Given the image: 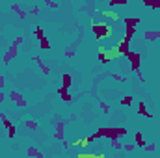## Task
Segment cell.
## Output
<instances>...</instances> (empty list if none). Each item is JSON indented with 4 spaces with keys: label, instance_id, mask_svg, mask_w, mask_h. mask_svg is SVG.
I'll use <instances>...</instances> for the list:
<instances>
[{
    "label": "cell",
    "instance_id": "obj_1",
    "mask_svg": "<svg viewBox=\"0 0 160 158\" xmlns=\"http://www.w3.org/2000/svg\"><path fill=\"white\" fill-rule=\"evenodd\" d=\"M89 22H91V30H93L95 39L101 41V39H106V37H112L114 28L110 24H106V22H95V19H91Z\"/></svg>",
    "mask_w": 160,
    "mask_h": 158
},
{
    "label": "cell",
    "instance_id": "obj_2",
    "mask_svg": "<svg viewBox=\"0 0 160 158\" xmlns=\"http://www.w3.org/2000/svg\"><path fill=\"white\" fill-rule=\"evenodd\" d=\"M23 43V35H19V37H15V41L11 43V47L8 48V52H6V54L2 56V62L8 65L13 58H17V52H19V45Z\"/></svg>",
    "mask_w": 160,
    "mask_h": 158
},
{
    "label": "cell",
    "instance_id": "obj_3",
    "mask_svg": "<svg viewBox=\"0 0 160 158\" xmlns=\"http://www.w3.org/2000/svg\"><path fill=\"white\" fill-rule=\"evenodd\" d=\"M129 45H130V39L123 37V39H121V41L117 43V47H116V50H114V54H116V56H127L129 52H130Z\"/></svg>",
    "mask_w": 160,
    "mask_h": 158
},
{
    "label": "cell",
    "instance_id": "obj_4",
    "mask_svg": "<svg viewBox=\"0 0 160 158\" xmlns=\"http://www.w3.org/2000/svg\"><path fill=\"white\" fill-rule=\"evenodd\" d=\"M125 58L130 62V71L138 73V71H140V62H142V56L138 54V52H129V54H127Z\"/></svg>",
    "mask_w": 160,
    "mask_h": 158
},
{
    "label": "cell",
    "instance_id": "obj_5",
    "mask_svg": "<svg viewBox=\"0 0 160 158\" xmlns=\"http://www.w3.org/2000/svg\"><path fill=\"white\" fill-rule=\"evenodd\" d=\"M123 136H127V128L125 127H110V136H108L110 141H116V140H119Z\"/></svg>",
    "mask_w": 160,
    "mask_h": 158
},
{
    "label": "cell",
    "instance_id": "obj_6",
    "mask_svg": "<svg viewBox=\"0 0 160 158\" xmlns=\"http://www.w3.org/2000/svg\"><path fill=\"white\" fill-rule=\"evenodd\" d=\"M112 56H114V52H112V50H106L104 47H99V62H101L102 65L108 63Z\"/></svg>",
    "mask_w": 160,
    "mask_h": 158
},
{
    "label": "cell",
    "instance_id": "obj_7",
    "mask_svg": "<svg viewBox=\"0 0 160 158\" xmlns=\"http://www.w3.org/2000/svg\"><path fill=\"white\" fill-rule=\"evenodd\" d=\"M64 128H65V121H64V119H58V121H56V134H54V138H56V140H60V141H64V140H65Z\"/></svg>",
    "mask_w": 160,
    "mask_h": 158
},
{
    "label": "cell",
    "instance_id": "obj_8",
    "mask_svg": "<svg viewBox=\"0 0 160 158\" xmlns=\"http://www.w3.org/2000/svg\"><path fill=\"white\" fill-rule=\"evenodd\" d=\"M32 60H35V63L39 65V69H41V73H43V75H50V69H48V65H45V62H43V58H41V56H34Z\"/></svg>",
    "mask_w": 160,
    "mask_h": 158
},
{
    "label": "cell",
    "instance_id": "obj_9",
    "mask_svg": "<svg viewBox=\"0 0 160 158\" xmlns=\"http://www.w3.org/2000/svg\"><path fill=\"white\" fill-rule=\"evenodd\" d=\"M160 37V30H147V32H143V39L145 41H154V39H158Z\"/></svg>",
    "mask_w": 160,
    "mask_h": 158
},
{
    "label": "cell",
    "instance_id": "obj_10",
    "mask_svg": "<svg viewBox=\"0 0 160 158\" xmlns=\"http://www.w3.org/2000/svg\"><path fill=\"white\" fill-rule=\"evenodd\" d=\"M138 115H143V117H147V119H153V114L147 112V104L142 102V100H140V106H138Z\"/></svg>",
    "mask_w": 160,
    "mask_h": 158
},
{
    "label": "cell",
    "instance_id": "obj_11",
    "mask_svg": "<svg viewBox=\"0 0 160 158\" xmlns=\"http://www.w3.org/2000/svg\"><path fill=\"white\" fill-rule=\"evenodd\" d=\"M71 86H73V76L71 75H62V87L69 91Z\"/></svg>",
    "mask_w": 160,
    "mask_h": 158
},
{
    "label": "cell",
    "instance_id": "obj_12",
    "mask_svg": "<svg viewBox=\"0 0 160 158\" xmlns=\"http://www.w3.org/2000/svg\"><path fill=\"white\" fill-rule=\"evenodd\" d=\"M58 95L62 97V100H64V102H67V104H71V102H73V97L69 95V91H67V89L60 87V89H58Z\"/></svg>",
    "mask_w": 160,
    "mask_h": 158
},
{
    "label": "cell",
    "instance_id": "obj_13",
    "mask_svg": "<svg viewBox=\"0 0 160 158\" xmlns=\"http://www.w3.org/2000/svg\"><path fill=\"white\" fill-rule=\"evenodd\" d=\"M106 19H112V21H119V13H116V11H112V10H102L101 11Z\"/></svg>",
    "mask_w": 160,
    "mask_h": 158
},
{
    "label": "cell",
    "instance_id": "obj_14",
    "mask_svg": "<svg viewBox=\"0 0 160 158\" xmlns=\"http://www.w3.org/2000/svg\"><path fill=\"white\" fill-rule=\"evenodd\" d=\"M11 11H15V13H17V15L21 17V19H24V17L28 15V13H26V11H24V10H23V8L19 6V4H11Z\"/></svg>",
    "mask_w": 160,
    "mask_h": 158
},
{
    "label": "cell",
    "instance_id": "obj_15",
    "mask_svg": "<svg viewBox=\"0 0 160 158\" xmlns=\"http://www.w3.org/2000/svg\"><path fill=\"white\" fill-rule=\"evenodd\" d=\"M138 24H140V17H134V19L132 17H125V26H134L136 28Z\"/></svg>",
    "mask_w": 160,
    "mask_h": 158
},
{
    "label": "cell",
    "instance_id": "obj_16",
    "mask_svg": "<svg viewBox=\"0 0 160 158\" xmlns=\"http://www.w3.org/2000/svg\"><path fill=\"white\" fill-rule=\"evenodd\" d=\"M134 145H138L140 149L145 147V140H143V136H142L140 132H136V136H134Z\"/></svg>",
    "mask_w": 160,
    "mask_h": 158
},
{
    "label": "cell",
    "instance_id": "obj_17",
    "mask_svg": "<svg viewBox=\"0 0 160 158\" xmlns=\"http://www.w3.org/2000/svg\"><path fill=\"white\" fill-rule=\"evenodd\" d=\"M0 121H2V127H4V128H11V127H13V123L6 117V114H0Z\"/></svg>",
    "mask_w": 160,
    "mask_h": 158
},
{
    "label": "cell",
    "instance_id": "obj_18",
    "mask_svg": "<svg viewBox=\"0 0 160 158\" xmlns=\"http://www.w3.org/2000/svg\"><path fill=\"white\" fill-rule=\"evenodd\" d=\"M134 34H136V28L134 26H125V37L127 39H132Z\"/></svg>",
    "mask_w": 160,
    "mask_h": 158
},
{
    "label": "cell",
    "instance_id": "obj_19",
    "mask_svg": "<svg viewBox=\"0 0 160 158\" xmlns=\"http://www.w3.org/2000/svg\"><path fill=\"white\" fill-rule=\"evenodd\" d=\"M10 99H11L13 102H19V100L23 99V95H21L19 91H15V89H11V91H10Z\"/></svg>",
    "mask_w": 160,
    "mask_h": 158
},
{
    "label": "cell",
    "instance_id": "obj_20",
    "mask_svg": "<svg viewBox=\"0 0 160 158\" xmlns=\"http://www.w3.org/2000/svg\"><path fill=\"white\" fill-rule=\"evenodd\" d=\"M34 37H35V39H39V41L45 37V34H43V28H41V26H35V30H34Z\"/></svg>",
    "mask_w": 160,
    "mask_h": 158
},
{
    "label": "cell",
    "instance_id": "obj_21",
    "mask_svg": "<svg viewBox=\"0 0 160 158\" xmlns=\"http://www.w3.org/2000/svg\"><path fill=\"white\" fill-rule=\"evenodd\" d=\"M39 48H41V50H48V48H50V41H48L47 37H43V39L39 41Z\"/></svg>",
    "mask_w": 160,
    "mask_h": 158
},
{
    "label": "cell",
    "instance_id": "obj_22",
    "mask_svg": "<svg viewBox=\"0 0 160 158\" xmlns=\"http://www.w3.org/2000/svg\"><path fill=\"white\" fill-rule=\"evenodd\" d=\"M129 2L127 0H110V8H116V6H127Z\"/></svg>",
    "mask_w": 160,
    "mask_h": 158
},
{
    "label": "cell",
    "instance_id": "obj_23",
    "mask_svg": "<svg viewBox=\"0 0 160 158\" xmlns=\"http://www.w3.org/2000/svg\"><path fill=\"white\" fill-rule=\"evenodd\" d=\"M93 140H95V138H93V134H91L89 138H84V140H82V143H80V147H82V149H86V147H88V145H89Z\"/></svg>",
    "mask_w": 160,
    "mask_h": 158
},
{
    "label": "cell",
    "instance_id": "obj_24",
    "mask_svg": "<svg viewBox=\"0 0 160 158\" xmlns=\"http://www.w3.org/2000/svg\"><path fill=\"white\" fill-rule=\"evenodd\" d=\"M114 80H117V82H127V76H123V75H114V73H108Z\"/></svg>",
    "mask_w": 160,
    "mask_h": 158
},
{
    "label": "cell",
    "instance_id": "obj_25",
    "mask_svg": "<svg viewBox=\"0 0 160 158\" xmlns=\"http://www.w3.org/2000/svg\"><path fill=\"white\" fill-rule=\"evenodd\" d=\"M24 127H28V128L35 130V128H37V121H30V119H26V121H24Z\"/></svg>",
    "mask_w": 160,
    "mask_h": 158
},
{
    "label": "cell",
    "instance_id": "obj_26",
    "mask_svg": "<svg viewBox=\"0 0 160 158\" xmlns=\"http://www.w3.org/2000/svg\"><path fill=\"white\" fill-rule=\"evenodd\" d=\"M37 152H39V151H37L35 147H28V151H26V154H28L30 158H35V156H37Z\"/></svg>",
    "mask_w": 160,
    "mask_h": 158
},
{
    "label": "cell",
    "instance_id": "obj_27",
    "mask_svg": "<svg viewBox=\"0 0 160 158\" xmlns=\"http://www.w3.org/2000/svg\"><path fill=\"white\" fill-rule=\"evenodd\" d=\"M132 100H134V99H132L130 95H127V97H123V99H121V104H125V106H130Z\"/></svg>",
    "mask_w": 160,
    "mask_h": 158
},
{
    "label": "cell",
    "instance_id": "obj_28",
    "mask_svg": "<svg viewBox=\"0 0 160 158\" xmlns=\"http://www.w3.org/2000/svg\"><path fill=\"white\" fill-rule=\"evenodd\" d=\"M15 136H17V128H15V125H13L11 128H8V138H10V140H13Z\"/></svg>",
    "mask_w": 160,
    "mask_h": 158
},
{
    "label": "cell",
    "instance_id": "obj_29",
    "mask_svg": "<svg viewBox=\"0 0 160 158\" xmlns=\"http://www.w3.org/2000/svg\"><path fill=\"white\" fill-rule=\"evenodd\" d=\"M76 158H97V154H91V152H78Z\"/></svg>",
    "mask_w": 160,
    "mask_h": 158
},
{
    "label": "cell",
    "instance_id": "obj_30",
    "mask_svg": "<svg viewBox=\"0 0 160 158\" xmlns=\"http://www.w3.org/2000/svg\"><path fill=\"white\" fill-rule=\"evenodd\" d=\"M45 6H47V8H52V10H56L60 4H58V2H52V0H45Z\"/></svg>",
    "mask_w": 160,
    "mask_h": 158
},
{
    "label": "cell",
    "instance_id": "obj_31",
    "mask_svg": "<svg viewBox=\"0 0 160 158\" xmlns=\"http://www.w3.org/2000/svg\"><path fill=\"white\" fill-rule=\"evenodd\" d=\"M154 149H156L154 143H145V147H143V151H147V152H153Z\"/></svg>",
    "mask_w": 160,
    "mask_h": 158
},
{
    "label": "cell",
    "instance_id": "obj_32",
    "mask_svg": "<svg viewBox=\"0 0 160 158\" xmlns=\"http://www.w3.org/2000/svg\"><path fill=\"white\" fill-rule=\"evenodd\" d=\"M99 104H101V110H102L104 114H110V106H108L106 102H99Z\"/></svg>",
    "mask_w": 160,
    "mask_h": 158
},
{
    "label": "cell",
    "instance_id": "obj_33",
    "mask_svg": "<svg viewBox=\"0 0 160 158\" xmlns=\"http://www.w3.org/2000/svg\"><path fill=\"white\" fill-rule=\"evenodd\" d=\"M110 145H112L114 149H123V143H121L119 140H116V141H110Z\"/></svg>",
    "mask_w": 160,
    "mask_h": 158
},
{
    "label": "cell",
    "instance_id": "obj_34",
    "mask_svg": "<svg viewBox=\"0 0 160 158\" xmlns=\"http://www.w3.org/2000/svg\"><path fill=\"white\" fill-rule=\"evenodd\" d=\"M123 149H125L127 152H130V151H134V149H136V145H134V143H125V145H123Z\"/></svg>",
    "mask_w": 160,
    "mask_h": 158
},
{
    "label": "cell",
    "instance_id": "obj_35",
    "mask_svg": "<svg viewBox=\"0 0 160 158\" xmlns=\"http://www.w3.org/2000/svg\"><path fill=\"white\" fill-rule=\"evenodd\" d=\"M65 56H67V58H75V56H76L75 48H69V50H65Z\"/></svg>",
    "mask_w": 160,
    "mask_h": 158
},
{
    "label": "cell",
    "instance_id": "obj_36",
    "mask_svg": "<svg viewBox=\"0 0 160 158\" xmlns=\"http://www.w3.org/2000/svg\"><path fill=\"white\" fill-rule=\"evenodd\" d=\"M28 13H30V15H37V13H39V8H37V6H32Z\"/></svg>",
    "mask_w": 160,
    "mask_h": 158
},
{
    "label": "cell",
    "instance_id": "obj_37",
    "mask_svg": "<svg viewBox=\"0 0 160 158\" xmlns=\"http://www.w3.org/2000/svg\"><path fill=\"white\" fill-rule=\"evenodd\" d=\"M151 8H153V10H160V0H153Z\"/></svg>",
    "mask_w": 160,
    "mask_h": 158
},
{
    "label": "cell",
    "instance_id": "obj_38",
    "mask_svg": "<svg viewBox=\"0 0 160 158\" xmlns=\"http://www.w3.org/2000/svg\"><path fill=\"white\" fill-rule=\"evenodd\" d=\"M4 86H6V78H4L2 75H0V91L4 89Z\"/></svg>",
    "mask_w": 160,
    "mask_h": 158
},
{
    "label": "cell",
    "instance_id": "obj_39",
    "mask_svg": "<svg viewBox=\"0 0 160 158\" xmlns=\"http://www.w3.org/2000/svg\"><path fill=\"white\" fill-rule=\"evenodd\" d=\"M136 76H138V78H140V82H145V76H143V75H142V73H140V71H138V73H136Z\"/></svg>",
    "mask_w": 160,
    "mask_h": 158
},
{
    "label": "cell",
    "instance_id": "obj_40",
    "mask_svg": "<svg viewBox=\"0 0 160 158\" xmlns=\"http://www.w3.org/2000/svg\"><path fill=\"white\" fill-rule=\"evenodd\" d=\"M151 4H153V0H143V6L145 8H151Z\"/></svg>",
    "mask_w": 160,
    "mask_h": 158
},
{
    "label": "cell",
    "instance_id": "obj_41",
    "mask_svg": "<svg viewBox=\"0 0 160 158\" xmlns=\"http://www.w3.org/2000/svg\"><path fill=\"white\" fill-rule=\"evenodd\" d=\"M80 143H82V140H75V141H73V147H78Z\"/></svg>",
    "mask_w": 160,
    "mask_h": 158
},
{
    "label": "cell",
    "instance_id": "obj_42",
    "mask_svg": "<svg viewBox=\"0 0 160 158\" xmlns=\"http://www.w3.org/2000/svg\"><path fill=\"white\" fill-rule=\"evenodd\" d=\"M6 100V95H4V91H0V102H4Z\"/></svg>",
    "mask_w": 160,
    "mask_h": 158
},
{
    "label": "cell",
    "instance_id": "obj_43",
    "mask_svg": "<svg viewBox=\"0 0 160 158\" xmlns=\"http://www.w3.org/2000/svg\"><path fill=\"white\" fill-rule=\"evenodd\" d=\"M35 158H45V156H43L41 152H37V156H35Z\"/></svg>",
    "mask_w": 160,
    "mask_h": 158
},
{
    "label": "cell",
    "instance_id": "obj_44",
    "mask_svg": "<svg viewBox=\"0 0 160 158\" xmlns=\"http://www.w3.org/2000/svg\"><path fill=\"white\" fill-rule=\"evenodd\" d=\"M60 158H64V156H60Z\"/></svg>",
    "mask_w": 160,
    "mask_h": 158
}]
</instances>
